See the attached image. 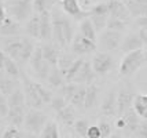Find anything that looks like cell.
I'll return each mask as SVG.
<instances>
[{
	"instance_id": "6da1fadb",
	"label": "cell",
	"mask_w": 147,
	"mask_h": 138,
	"mask_svg": "<svg viewBox=\"0 0 147 138\" xmlns=\"http://www.w3.org/2000/svg\"><path fill=\"white\" fill-rule=\"evenodd\" d=\"M52 37L61 47H66L74 39L73 25L61 13H52Z\"/></svg>"
},
{
	"instance_id": "7a4b0ae2",
	"label": "cell",
	"mask_w": 147,
	"mask_h": 138,
	"mask_svg": "<svg viewBox=\"0 0 147 138\" xmlns=\"http://www.w3.org/2000/svg\"><path fill=\"white\" fill-rule=\"evenodd\" d=\"M144 64H146V58H144L143 48L125 54L121 65H120V76H131Z\"/></svg>"
},
{
	"instance_id": "3957f363",
	"label": "cell",
	"mask_w": 147,
	"mask_h": 138,
	"mask_svg": "<svg viewBox=\"0 0 147 138\" xmlns=\"http://www.w3.org/2000/svg\"><path fill=\"white\" fill-rule=\"evenodd\" d=\"M8 11L15 21L24 22L33 15V0H11L8 3Z\"/></svg>"
},
{
	"instance_id": "277c9868",
	"label": "cell",
	"mask_w": 147,
	"mask_h": 138,
	"mask_svg": "<svg viewBox=\"0 0 147 138\" xmlns=\"http://www.w3.org/2000/svg\"><path fill=\"white\" fill-rule=\"evenodd\" d=\"M47 123H48V118L37 109H30L25 115V122H24L25 128L32 134H40Z\"/></svg>"
},
{
	"instance_id": "5b68a950",
	"label": "cell",
	"mask_w": 147,
	"mask_h": 138,
	"mask_svg": "<svg viewBox=\"0 0 147 138\" xmlns=\"http://www.w3.org/2000/svg\"><path fill=\"white\" fill-rule=\"evenodd\" d=\"M30 65H32L33 71L36 72V75H37L41 80L48 79V75L51 72L52 66L44 59L43 51H41V47H36V50H34V53H33L32 58H30Z\"/></svg>"
},
{
	"instance_id": "8992f818",
	"label": "cell",
	"mask_w": 147,
	"mask_h": 138,
	"mask_svg": "<svg viewBox=\"0 0 147 138\" xmlns=\"http://www.w3.org/2000/svg\"><path fill=\"white\" fill-rule=\"evenodd\" d=\"M92 64V69L96 75H100V76H105L106 73H109L113 66H114V61H113V57L107 53H98L94 55V58L91 61Z\"/></svg>"
},
{
	"instance_id": "52a82bcc",
	"label": "cell",
	"mask_w": 147,
	"mask_h": 138,
	"mask_svg": "<svg viewBox=\"0 0 147 138\" xmlns=\"http://www.w3.org/2000/svg\"><path fill=\"white\" fill-rule=\"evenodd\" d=\"M22 80H24V92H25V99L26 104L32 106V109H38L44 105V102L38 97L37 91L33 86V80L29 79L26 75H22Z\"/></svg>"
},
{
	"instance_id": "ba28073f",
	"label": "cell",
	"mask_w": 147,
	"mask_h": 138,
	"mask_svg": "<svg viewBox=\"0 0 147 138\" xmlns=\"http://www.w3.org/2000/svg\"><path fill=\"white\" fill-rule=\"evenodd\" d=\"M122 35L121 32H115V31H103L100 35V44L106 51H114L117 48L121 47L122 43Z\"/></svg>"
},
{
	"instance_id": "9c48e42d",
	"label": "cell",
	"mask_w": 147,
	"mask_h": 138,
	"mask_svg": "<svg viewBox=\"0 0 147 138\" xmlns=\"http://www.w3.org/2000/svg\"><path fill=\"white\" fill-rule=\"evenodd\" d=\"M61 4H62V8H63L65 13L69 14L71 18H74L76 21H83L85 18L91 17L90 10L88 11L83 10L80 3H78V0H62Z\"/></svg>"
},
{
	"instance_id": "30bf717a",
	"label": "cell",
	"mask_w": 147,
	"mask_h": 138,
	"mask_svg": "<svg viewBox=\"0 0 147 138\" xmlns=\"http://www.w3.org/2000/svg\"><path fill=\"white\" fill-rule=\"evenodd\" d=\"M95 50H96L95 41L84 37L81 33H80V35H76L73 41H71V51L74 54L83 55V54H90V53H92V51H95Z\"/></svg>"
},
{
	"instance_id": "8fae6325",
	"label": "cell",
	"mask_w": 147,
	"mask_h": 138,
	"mask_svg": "<svg viewBox=\"0 0 147 138\" xmlns=\"http://www.w3.org/2000/svg\"><path fill=\"white\" fill-rule=\"evenodd\" d=\"M134 99H135V94L128 87L122 88L121 91L118 92V95H117V115H118L120 118H121L128 109L132 108Z\"/></svg>"
},
{
	"instance_id": "7c38bea8",
	"label": "cell",
	"mask_w": 147,
	"mask_h": 138,
	"mask_svg": "<svg viewBox=\"0 0 147 138\" xmlns=\"http://www.w3.org/2000/svg\"><path fill=\"white\" fill-rule=\"evenodd\" d=\"M94 79H95V72L92 69V64L88 61H84L80 72L77 73V76L71 83H74V84H92Z\"/></svg>"
},
{
	"instance_id": "4fadbf2b",
	"label": "cell",
	"mask_w": 147,
	"mask_h": 138,
	"mask_svg": "<svg viewBox=\"0 0 147 138\" xmlns=\"http://www.w3.org/2000/svg\"><path fill=\"white\" fill-rule=\"evenodd\" d=\"M40 15V40H50L52 37V15L47 10Z\"/></svg>"
},
{
	"instance_id": "5bb4252c",
	"label": "cell",
	"mask_w": 147,
	"mask_h": 138,
	"mask_svg": "<svg viewBox=\"0 0 147 138\" xmlns=\"http://www.w3.org/2000/svg\"><path fill=\"white\" fill-rule=\"evenodd\" d=\"M107 6H109V17L118 18V20H122V21H125V22L131 17L128 7L122 1H109Z\"/></svg>"
},
{
	"instance_id": "9a60e30c",
	"label": "cell",
	"mask_w": 147,
	"mask_h": 138,
	"mask_svg": "<svg viewBox=\"0 0 147 138\" xmlns=\"http://www.w3.org/2000/svg\"><path fill=\"white\" fill-rule=\"evenodd\" d=\"M142 47H143V41H142V39L139 37L138 33H129L128 36H125L122 39L121 50L125 54L136 51V50H140Z\"/></svg>"
},
{
	"instance_id": "2e32d148",
	"label": "cell",
	"mask_w": 147,
	"mask_h": 138,
	"mask_svg": "<svg viewBox=\"0 0 147 138\" xmlns=\"http://www.w3.org/2000/svg\"><path fill=\"white\" fill-rule=\"evenodd\" d=\"M21 50H22V39H10L4 43L3 51L8 55L10 58L14 61H19V55H21Z\"/></svg>"
},
{
	"instance_id": "e0dca14e",
	"label": "cell",
	"mask_w": 147,
	"mask_h": 138,
	"mask_svg": "<svg viewBox=\"0 0 147 138\" xmlns=\"http://www.w3.org/2000/svg\"><path fill=\"white\" fill-rule=\"evenodd\" d=\"M125 4L128 7L131 15L136 18L147 17V0H127Z\"/></svg>"
},
{
	"instance_id": "ac0fdd59",
	"label": "cell",
	"mask_w": 147,
	"mask_h": 138,
	"mask_svg": "<svg viewBox=\"0 0 147 138\" xmlns=\"http://www.w3.org/2000/svg\"><path fill=\"white\" fill-rule=\"evenodd\" d=\"M100 111L106 116H113V115L117 113V94H115L114 90H111L105 97L102 106H100Z\"/></svg>"
},
{
	"instance_id": "d6986e66",
	"label": "cell",
	"mask_w": 147,
	"mask_h": 138,
	"mask_svg": "<svg viewBox=\"0 0 147 138\" xmlns=\"http://www.w3.org/2000/svg\"><path fill=\"white\" fill-rule=\"evenodd\" d=\"M21 32V25L18 21H15L11 17H7L3 24H0V35L3 36H17Z\"/></svg>"
},
{
	"instance_id": "ffe728a7",
	"label": "cell",
	"mask_w": 147,
	"mask_h": 138,
	"mask_svg": "<svg viewBox=\"0 0 147 138\" xmlns=\"http://www.w3.org/2000/svg\"><path fill=\"white\" fill-rule=\"evenodd\" d=\"M6 119L13 127H19V126H22V123L25 122L24 106H14V108H10Z\"/></svg>"
},
{
	"instance_id": "44dd1931",
	"label": "cell",
	"mask_w": 147,
	"mask_h": 138,
	"mask_svg": "<svg viewBox=\"0 0 147 138\" xmlns=\"http://www.w3.org/2000/svg\"><path fill=\"white\" fill-rule=\"evenodd\" d=\"M41 51H43V57L44 59L50 64L51 66H58V59L61 53L58 51V48L51 43H45L41 46Z\"/></svg>"
},
{
	"instance_id": "7402d4cb",
	"label": "cell",
	"mask_w": 147,
	"mask_h": 138,
	"mask_svg": "<svg viewBox=\"0 0 147 138\" xmlns=\"http://www.w3.org/2000/svg\"><path fill=\"white\" fill-rule=\"evenodd\" d=\"M132 108L138 113V116L147 120V94H138L135 95Z\"/></svg>"
},
{
	"instance_id": "603a6c76",
	"label": "cell",
	"mask_w": 147,
	"mask_h": 138,
	"mask_svg": "<svg viewBox=\"0 0 147 138\" xmlns=\"http://www.w3.org/2000/svg\"><path fill=\"white\" fill-rule=\"evenodd\" d=\"M58 120L61 123H63L65 126H74L76 123V113H74V106L67 105L66 108H63L61 112L57 113Z\"/></svg>"
},
{
	"instance_id": "cb8c5ba5",
	"label": "cell",
	"mask_w": 147,
	"mask_h": 138,
	"mask_svg": "<svg viewBox=\"0 0 147 138\" xmlns=\"http://www.w3.org/2000/svg\"><path fill=\"white\" fill-rule=\"evenodd\" d=\"M26 33L33 37V39H40V15L33 14L32 17L28 20L26 24Z\"/></svg>"
},
{
	"instance_id": "d4e9b609",
	"label": "cell",
	"mask_w": 147,
	"mask_h": 138,
	"mask_svg": "<svg viewBox=\"0 0 147 138\" xmlns=\"http://www.w3.org/2000/svg\"><path fill=\"white\" fill-rule=\"evenodd\" d=\"M121 118H124V120H125V124H127L125 128H128L129 131L136 133L138 127H139V124H140V120H139V116H138V113L135 112L134 108L128 109V111L122 115Z\"/></svg>"
},
{
	"instance_id": "484cf974",
	"label": "cell",
	"mask_w": 147,
	"mask_h": 138,
	"mask_svg": "<svg viewBox=\"0 0 147 138\" xmlns=\"http://www.w3.org/2000/svg\"><path fill=\"white\" fill-rule=\"evenodd\" d=\"M34 50H36V47L33 46L32 40L22 37V50H21V55H19V62L25 64L28 61H30Z\"/></svg>"
},
{
	"instance_id": "4316f807",
	"label": "cell",
	"mask_w": 147,
	"mask_h": 138,
	"mask_svg": "<svg viewBox=\"0 0 147 138\" xmlns=\"http://www.w3.org/2000/svg\"><path fill=\"white\" fill-rule=\"evenodd\" d=\"M47 82H48L52 87H59V88H61V87L66 83V79H65V75L61 72V69H59L58 66H52Z\"/></svg>"
},
{
	"instance_id": "83f0119b",
	"label": "cell",
	"mask_w": 147,
	"mask_h": 138,
	"mask_svg": "<svg viewBox=\"0 0 147 138\" xmlns=\"http://www.w3.org/2000/svg\"><path fill=\"white\" fill-rule=\"evenodd\" d=\"M98 94H99V88L95 84H90L87 87V94H85V102H84V108L85 109H91L98 101Z\"/></svg>"
},
{
	"instance_id": "f1b7e54d",
	"label": "cell",
	"mask_w": 147,
	"mask_h": 138,
	"mask_svg": "<svg viewBox=\"0 0 147 138\" xmlns=\"http://www.w3.org/2000/svg\"><path fill=\"white\" fill-rule=\"evenodd\" d=\"M80 33L83 35L84 37L92 40V41L96 40V31L90 18H85V20L81 21V24H80Z\"/></svg>"
},
{
	"instance_id": "f546056e",
	"label": "cell",
	"mask_w": 147,
	"mask_h": 138,
	"mask_svg": "<svg viewBox=\"0 0 147 138\" xmlns=\"http://www.w3.org/2000/svg\"><path fill=\"white\" fill-rule=\"evenodd\" d=\"M7 101H8V106H10V108H14V106H24L26 104L25 92H24V90H21V88H17V90L7 98Z\"/></svg>"
},
{
	"instance_id": "4dcf8cb0",
	"label": "cell",
	"mask_w": 147,
	"mask_h": 138,
	"mask_svg": "<svg viewBox=\"0 0 147 138\" xmlns=\"http://www.w3.org/2000/svg\"><path fill=\"white\" fill-rule=\"evenodd\" d=\"M40 138H59L58 124L54 120H48V123L44 126V128L40 133Z\"/></svg>"
},
{
	"instance_id": "1f68e13d",
	"label": "cell",
	"mask_w": 147,
	"mask_h": 138,
	"mask_svg": "<svg viewBox=\"0 0 147 138\" xmlns=\"http://www.w3.org/2000/svg\"><path fill=\"white\" fill-rule=\"evenodd\" d=\"M3 71H4L8 76H11V77H18L19 73H21L17 62H15L13 58H10L8 55L4 57V69H3Z\"/></svg>"
},
{
	"instance_id": "d6a6232c",
	"label": "cell",
	"mask_w": 147,
	"mask_h": 138,
	"mask_svg": "<svg viewBox=\"0 0 147 138\" xmlns=\"http://www.w3.org/2000/svg\"><path fill=\"white\" fill-rule=\"evenodd\" d=\"M85 94H87V87H84V86H78V88H77V91L74 92V95H73V98H71L70 104L74 108H81L84 106V102H85Z\"/></svg>"
},
{
	"instance_id": "836d02e7",
	"label": "cell",
	"mask_w": 147,
	"mask_h": 138,
	"mask_svg": "<svg viewBox=\"0 0 147 138\" xmlns=\"http://www.w3.org/2000/svg\"><path fill=\"white\" fill-rule=\"evenodd\" d=\"M83 64H84V59L83 58H77L76 61H74V64L70 66V69L65 73V79H66V83H71V82L74 80V77L77 76V73L80 72V69H81Z\"/></svg>"
},
{
	"instance_id": "e575fe53",
	"label": "cell",
	"mask_w": 147,
	"mask_h": 138,
	"mask_svg": "<svg viewBox=\"0 0 147 138\" xmlns=\"http://www.w3.org/2000/svg\"><path fill=\"white\" fill-rule=\"evenodd\" d=\"M74 61H76V59L73 58L70 54H61V55H59V59H58V68H59L61 72L65 75V73L70 69V66L74 64Z\"/></svg>"
},
{
	"instance_id": "d590c367",
	"label": "cell",
	"mask_w": 147,
	"mask_h": 138,
	"mask_svg": "<svg viewBox=\"0 0 147 138\" xmlns=\"http://www.w3.org/2000/svg\"><path fill=\"white\" fill-rule=\"evenodd\" d=\"M78 86L80 84H74V83H66L63 84L61 88H59V92H61V95L63 97L67 102H70L71 98H73V95H74V92L77 91V88H78Z\"/></svg>"
},
{
	"instance_id": "8d00e7d4",
	"label": "cell",
	"mask_w": 147,
	"mask_h": 138,
	"mask_svg": "<svg viewBox=\"0 0 147 138\" xmlns=\"http://www.w3.org/2000/svg\"><path fill=\"white\" fill-rule=\"evenodd\" d=\"M90 20L92 22V25H94L96 32H103L106 29V27H107L109 17H106V15H91Z\"/></svg>"
},
{
	"instance_id": "74e56055",
	"label": "cell",
	"mask_w": 147,
	"mask_h": 138,
	"mask_svg": "<svg viewBox=\"0 0 147 138\" xmlns=\"http://www.w3.org/2000/svg\"><path fill=\"white\" fill-rule=\"evenodd\" d=\"M17 83L14 80H10V79H0V91L3 92L6 95L7 98L13 94L15 90H17Z\"/></svg>"
},
{
	"instance_id": "f35d334b",
	"label": "cell",
	"mask_w": 147,
	"mask_h": 138,
	"mask_svg": "<svg viewBox=\"0 0 147 138\" xmlns=\"http://www.w3.org/2000/svg\"><path fill=\"white\" fill-rule=\"evenodd\" d=\"M125 28H127V22H125V21L118 20V18H113V17H109L106 29H109V31H115V32H122Z\"/></svg>"
},
{
	"instance_id": "ab89813d",
	"label": "cell",
	"mask_w": 147,
	"mask_h": 138,
	"mask_svg": "<svg viewBox=\"0 0 147 138\" xmlns=\"http://www.w3.org/2000/svg\"><path fill=\"white\" fill-rule=\"evenodd\" d=\"M88 128H90L88 120H85V119H78V120H76V123H74V131L81 138H87Z\"/></svg>"
},
{
	"instance_id": "60d3db41",
	"label": "cell",
	"mask_w": 147,
	"mask_h": 138,
	"mask_svg": "<svg viewBox=\"0 0 147 138\" xmlns=\"http://www.w3.org/2000/svg\"><path fill=\"white\" fill-rule=\"evenodd\" d=\"M33 86H34V88H36V91H37L38 97L41 98V101L44 102V104H50L52 99V94L47 88H44L43 86L40 84V83H37V82H33Z\"/></svg>"
},
{
	"instance_id": "b9f144b4",
	"label": "cell",
	"mask_w": 147,
	"mask_h": 138,
	"mask_svg": "<svg viewBox=\"0 0 147 138\" xmlns=\"http://www.w3.org/2000/svg\"><path fill=\"white\" fill-rule=\"evenodd\" d=\"M91 15H106L109 17V6L107 3H96L90 8Z\"/></svg>"
},
{
	"instance_id": "7bdbcfd3",
	"label": "cell",
	"mask_w": 147,
	"mask_h": 138,
	"mask_svg": "<svg viewBox=\"0 0 147 138\" xmlns=\"http://www.w3.org/2000/svg\"><path fill=\"white\" fill-rule=\"evenodd\" d=\"M50 105H51L52 111H55L58 113V112H61L63 108H66V106H67V101H66L62 95H58V97H52Z\"/></svg>"
},
{
	"instance_id": "ee69618b",
	"label": "cell",
	"mask_w": 147,
	"mask_h": 138,
	"mask_svg": "<svg viewBox=\"0 0 147 138\" xmlns=\"http://www.w3.org/2000/svg\"><path fill=\"white\" fill-rule=\"evenodd\" d=\"M33 10L36 14H41L48 10V0H33Z\"/></svg>"
},
{
	"instance_id": "f6af8a7d",
	"label": "cell",
	"mask_w": 147,
	"mask_h": 138,
	"mask_svg": "<svg viewBox=\"0 0 147 138\" xmlns=\"http://www.w3.org/2000/svg\"><path fill=\"white\" fill-rule=\"evenodd\" d=\"M1 138H24V135H22V133L19 131L17 127L11 126V127L6 128V131L3 133Z\"/></svg>"
},
{
	"instance_id": "bcb514c9",
	"label": "cell",
	"mask_w": 147,
	"mask_h": 138,
	"mask_svg": "<svg viewBox=\"0 0 147 138\" xmlns=\"http://www.w3.org/2000/svg\"><path fill=\"white\" fill-rule=\"evenodd\" d=\"M8 109H10V106H8L7 97L0 91V116H4L6 118L7 113H8Z\"/></svg>"
},
{
	"instance_id": "7dc6e473",
	"label": "cell",
	"mask_w": 147,
	"mask_h": 138,
	"mask_svg": "<svg viewBox=\"0 0 147 138\" xmlns=\"http://www.w3.org/2000/svg\"><path fill=\"white\" fill-rule=\"evenodd\" d=\"M99 128H100V133H102V138H109L111 135V126L107 122L99 123Z\"/></svg>"
},
{
	"instance_id": "c3c4849f",
	"label": "cell",
	"mask_w": 147,
	"mask_h": 138,
	"mask_svg": "<svg viewBox=\"0 0 147 138\" xmlns=\"http://www.w3.org/2000/svg\"><path fill=\"white\" fill-rule=\"evenodd\" d=\"M87 138H102V133L99 126H90L88 133H87Z\"/></svg>"
},
{
	"instance_id": "681fc988",
	"label": "cell",
	"mask_w": 147,
	"mask_h": 138,
	"mask_svg": "<svg viewBox=\"0 0 147 138\" xmlns=\"http://www.w3.org/2000/svg\"><path fill=\"white\" fill-rule=\"evenodd\" d=\"M136 135L138 138H147V120L143 119V122H140V124L136 130Z\"/></svg>"
},
{
	"instance_id": "f907efd6",
	"label": "cell",
	"mask_w": 147,
	"mask_h": 138,
	"mask_svg": "<svg viewBox=\"0 0 147 138\" xmlns=\"http://www.w3.org/2000/svg\"><path fill=\"white\" fill-rule=\"evenodd\" d=\"M7 18V13H6V7L3 4V1L0 0V24H3L4 20Z\"/></svg>"
},
{
	"instance_id": "816d5d0a",
	"label": "cell",
	"mask_w": 147,
	"mask_h": 138,
	"mask_svg": "<svg viewBox=\"0 0 147 138\" xmlns=\"http://www.w3.org/2000/svg\"><path fill=\"white\" fill-rule=\"evenodd\" d=\"M138 35H139V37L142 39L143 44H147V28H140Z\"/></svg>"
},
{
	"instance_id": "f5cc1de1",
	"label": "cell",
	"mask_w": 147,
	"mask_h": 138,
	"mask_svg": "<svg viewBox=\"0 0 147 138\" xmlns=\"http://www.w3.org/2000/svg\"><path fill=\"white\" fill-rule=\"evenodd\" d=\"M136 24L140 28H147V17H140L136 20Z\"/></svg>"
},
{
	"instance_id": "db71d44e",
	"label": "cell",
	"mask_w": 147,
	"mask_h": 138,
	"mask_svg": "<svg viewBox=\"0 0 147 138\" xmlns=\"http://www.w3.org/2000/svg\"><path fill=\"white\" fill-rule=\"evenodd\" d=\"M4 57H6V53L3 50H0V71L4 69Z\"/></svg>"
},
{
	"instance_id": "11a10c76",
	"label": "cell",
	"mask_w": 147,
	"mask_h": 138,
	"mask_svg": "<svg viewBox=\"0 0 147 138\" xmlns=\"http://www.w3.org/2000/svg\"><path fill=\"white\" fill-rule=\"evenodd\" d=\"M115 124H117V127H118V128H125V127H127V124H125V120H124V118H120V119H118Z\"/></svg>"
},
{
	"instance_id": "9f6ffc18",
	"label": "cell",
	"mask_w": 147,
	"mask_h": 138,
	"mask_svg": "<svg viewBox=\"0 0 147 138\" xmlns=\"http://www.w3.org/2000/svg\"><path fill=\"white\" fill-rule=\"evenodd\" d=\"M109 138H122V137L120 135V134H111Z\"/></svg>"
},
{
	"instance_id": "6f0895ef",
	"label": "cell",
	"mask_w": 147,
	"mask_h": 138,
	"mask_svg": "<svg viewBox=\"0 0 147 138\" xmlns=\"http://www.w3.org/2000/svg\"><path fill=\"white\" fill-rule=\"evenodd\" d=\"M109 1H122V0H109Z\"/></svg>"
},
{
	"instance_id": "680465c9",
	"label": "cell",
	"mask_w": 147,
	"mask_h": 138,
	"mask_svg": "<svg viewBox=\"0 0 147 138\" xmlns=\"http://www.w3.org/2000/svg\"><path fill=\"white\" fill-rule=\"evenodd\" d=\"M61 1H62V0H61Z\"/></svg>"
}]
</instances>
